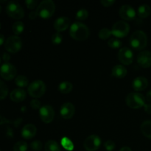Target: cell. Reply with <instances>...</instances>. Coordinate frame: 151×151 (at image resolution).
Masks as SVG:
<instances>
[{"label":"cell","instance_id":"cell-1","mask_svg":"<svg viewBox=\"0 0 151 151\" xmlns=\"http://www.w3.org/2000/svg\"><path fill=\"white\" fill-rule=\"evenodd\" d=\"M69 34L73 39L78 41H83L89 37L90 32L86 24L81 22H75L71 25Z\"/></svg>","mask_w":151,"mask_h":151},{"label":"cell","instance_id":"cell-2","mask_svg":"<svg viewBox=\"0 0 151 151\" xmlns=\"http://www.w3.org/2000/svg\"><path fill=\"white\" fill-rule=\"evenodd\" d=\"M55 4L52 0H44L38 4L36 12L39 17L44 19H50L54 14Z\"/></svg>","mask_w":151,"mask_h":151},{"label":"cell","instance_id":"cell-3","mask_svg":"<svg viewBox=\"0 0 151 151\" xmlns=\"http://www.w3.org/2000/svg\"><path fill=\"white\" fill-rule=\"evenodd\" d=\"M130 44L131 47L137 50H142L147 47V36L145 32L137 30L132 34L130 38Z\"/></svg>","mask_w":151,"mask_h":151},{"label":"cell","instance_id":"cell-4","mask_svg":"<svg viewBox=\"0 0 151 151\" xmlns=\"http://www.w3.org/2000/svg\"><path fill=\"white\" fill-rule=\"evenodd\" d=\"M126 104L129 108L138 109L143 107L145 105V98L142 94L139 93H130L126 97Z\"/></svg>","mask_w":151,"mask_h":151},{"label":"cell","instance_id":"cell-5","mask_svg":"<svg viewBox=\"0 0 151 151\" xmlns=\"http://www.w3.org/2000/svg\"><path fill=\"white\" fill-rule=\"evenodd\" d=\"M47 87L42 81H35L31 83L27 88L29 96L34 98H39L42 97L45 93Z\"/></svg>","mask_w":151,"mask_h":151},{"label":"cell","instance_id":"cell-6","mask_svg":"<svg viewBox=\"0 0 151 151\" xmlns=\"http://www.w3.org/2000/svg\"><path fill=\"white\" fill-rule=\"evenodd\" d=\"M6 12L10 18L14 19H22L24 16L23 7L16 1H10L6 7Z\"/></svg>","mask_w":151,"mask_h":151},{"label":"cell","instance_id":"cell-7","mask_svg":"<svg viewBox=\"0 0 151 151\" xmlns=\"http://www.w3.org/2000/svg\"><path fill=\"white\" fill-rule=\"evenodd\" d=\"M22 47V41L20 37L17 35H12L9 37L5 41V50L10 53H17L20 51Z\"/></svg>","mask_w":151,"mask_h":151},{"label":"cell","instance_id":"cell-8","mask_svg":"<svg viewBox=\"0 0 151 151\" xmlns=\"http://www.w3.org/2000/svg\"><path fill=\"white\" fill-rule=\"evenodd\" d=\"M130 26L124 21H119L113 25L111 29L112 35L117 38H124L129 33Z\"/></svg>","mask_w":151,"mask_h":151},{"label":"cell","instance_id":"cell-9","mask_svg":"<svg viewBox=\"0 0 151 151\" xmlns=\"http://www.w3.org/2000/svg\"><path fill=\"white\" fill-rule=\"evenodd\" d=\"M16 67L10 63H4L0 67V76L6 81H11L16 76Z\"/></svg>","mask_w":151,"mask_h":151},{"label":"cell","instance_id":"cell-10","mask_svg":"<svg viewBox=\"0 0 151 151\" xmlns=\"http://www.w3.org/2000/svg\"><path fill=\"white\" fill-rule=\"evenodd\" d=\"M39 115L41 120L46 124L52 122L55 116V111L53 108L50 105H45L41 106L39 109Z\"/></svg>","mask_w":151,"mask_h":151},{"label":"cell","instance_id":"cell-11","mask_svg":"<svg viewBox=\"0 0 151 151\" xmlns=\"http://www.w3.org/2000/svg\"><path fill=\"white\" fill-rule=\"evenodd\" d=\"M101 145V139L97 135H91L87 137L83 142V147L87 151H95Z\"/></svg>","mask_w":151,"mask_h":151},{"label":"cell","instance_id":"cell-12","mask_svg":"<svg viewBox=\"0 0 151 151\" xmlns=\"http://www.w3.org/2000/svg\"><path fill=\"white\" fill-rule=\"evenodd\" d=\"M118 59L123 65H130L134 61L133 52L128 47H122L117 54Z\"/></svg>","mask_w":151,"mask_h":151},{"label":"cell","instance_id":"cell-13","mask_svg":"<svg viewBox=\"0 0 151 151\" xmlns=\"http://www.w3.org/2000/svg\"><path fill=\"white\" fill-rule=\"evenodd\" d=\"M119 16L123 20L132 21L136 18V11L131 5L124 4L119 10Z\"/></svg>","mask_w":151,"mask_h":151},{"label":"cell","instance_id":"cell-14","mask_svg":"<svg viewBox=\"0 0 151 151\" xmlns=\"http://www.w3.org/2000/svg\"><path fill=\"white\" fill-rule=\"evenodd\" d=\"M137 63L141 67L149 68L151 66V52L145 50L137 56Z\"/></svg>","mask_w":151,"mask_h":151},{"label":"cell","instance_id":"cell-15","mask_svg":"<svg viewBox=\"0 0 151 151\" xmlns=\"http://www.w3.org/2000/svg\"><path fill=\"white\" fill-rule=\"evenodd\" d=\"M75 113V108L71 103H66L62 105L60 110V116L65 119H72Z\"/></svg>","mask_w":151,"mask_h":151},{"label":"cell","instance_id":"cell-16","mask_svg":"<svg viewBox=\"0 0 151 151\" xmlns=\"http://www.w3.org/2000/svg\"><path fill=\"white\" fill-rule=\"evenodd\" d=\"M70 19L69 18L66 16H61L55 21L53 27L57 32H60L67 29L70 26Z\"/></svg>","mask_w":151,"mask_h":151},{"label":"cell","instance_id":"cell-17","mask_svg":"<svg viewBox=\"0 0 151 151\" xmlns=\"http://www.w3.org/2000/svg\"><path fill=\"white\" fill-rule=\"evenodd\" d=\"M133 88L136 91H144L145 88H147L148 86V81L146 78L142 76H139L136 78L133 81Z\"/></svg>","mask_w":151,"mask_h":151},{"label":"cell","instance_id":"cell-18","mask_svg":"<svg viewBox=\"0 0 151 151\" xmlns=\"http://www.w3.org/2000/svg\"><path fill=\"white\" fill-rule=\"evenodd\" d=\"M37 132L36 127L32 124H27L22 130V136L26 139H30L33 138Z\"/></svg>","mask_w":151,"mask_h":151},{"label":"cell","instance_id":"cell-19","mask_svg":"<svg viewBox=\"0 0 151 151\" xmlns=\"http://www.w3.org/2000/svg\"><path fill=\"white\" fill-rule=\"evenodd\" d=\"M27 93L22 88H16L10 94V100L16 103L22 102L26 99Z\"/></svg>","mask_w":151,"mask_h":151},{"label":"cell","instance_id":"cell-20","mask_svg":"<svg viewBox=\"0 0 151 151\" xmlns=\"http://www.w3.org/2000/svg\"><path fill=\"white\" fill-rule=\"evenodd\" d=\"M127 69L122 65H116L114 66L111 71V75L114 78H123L127 75Z\"/></svg>","mask_w":151,"mask_h":151},{"label":"cell","instance_id":"cell-21","mask_svg":"<svg viewBox=\"0 0 151 151\" xmlns=\"http://www.w3.org/2000/svg\"><path fill=\"white\" fill-rule=\"evenodd\" d=\"M151 13V8L147 4H142L138 8V16L142 19H145L148 17Z\"/></svg>","mask_w":151,"mask_h":151},{"label":"cell","instance_id":"cell-22","mask_svg":"<svg viewBox=\"0 0 151 151\" xmlns=\"http://www.w3.org/2000/svg\"><path fill=\"white\" fill-rule=\"evenodd\" d=\"M140 129L145 137L151 139V120L143 122L140 127Z\"/></svg>","mask_w":151,"mask_h":151},{"label":"cell","instance_id":"cell-23","mask_svg":"<svg viewBox=\"0 0 151 151\" xmlns=\"http://www.w3.org/2000/svg\"><path fill=\"white\" fill-rule=\"evenodd\" d=\"M73 88V86L69 81H63L58 85V91L63 94H69Z\"/></svg>","mask_w":151,"mask_h":151},{"label":"cell","instance_id":"cell-24","mask_svg":"<svg viewBox=\"0 0 151 151\" xmlns=\"http://www.w3.org/2000/svg\"><path fill=\"white\" fill-rule=\"evenodd\" d=\"M45 151H60V148L57 142L55 140H49L44 145Z\"/></svg>","mask_w":151,"mask_h":151},{"label":"cell","instance_id":"cell-25","mask_svg":"<svg viewBox=\"0 0 151 151\" xmlns=\"http://www.w3.org/2000/svg\"><path fill=\"white\" fill-rule=\"evenodd\" d=\"M15 83H16V85L20 88H24L28 86L29 81L27 77L24 76V75H19L15 79Z\"/></svg>","mask_w":151,"mask_h":151},{"label":"cell","instance_id":"cell-26","mask_svg":"<svg viewBox=\"0 0 151 151\" xmlns=\"http://www.w3.org/2000/svg\"><path fill=\"white\" fill-rule=\"evenodd\" d=\"M13 33L16 35H19L22 33L24 29V25L22 22H16L12 26Z\"/></svg>","mask_w":151,"mask_h":151},{"label":"cell","instance_id":"cell-27","mask_svg":"<svg viewBox=\"0 0 151 151\" xmlns=\"http://www.w3.org/2000/svg\"><path fill=\"white\" fill-rule=\"evenodd\" d=\"M61 145L64 149H66L68 151H72L74 150V144L70 139L68 137H63L61 139Z\"/></svg>","mask_w":151,"mask_h":151},{"label":"cell","instance_id":"cell-28","mask_svg":"<svg viewBox=\"0 0 151 151\" xmlns=\"http://www.w3.org/2000/svg\"><path fill=\"white\" fill-rule=\"evenodd\" d=\"M8 94V88L7 85L0 80V100H4Z\"/></svg>","mask_w":151,"mask_h":151},{"label":"cell","instance_id":"cell-29","mask_svg":"<svg viewBox=\"0 0 151 151\" xmlns=\"http://www.w3.org/2000/svg\"><path fill=\"white\" fill-rule=\"evenodd\" d=\"M111 30H110L108 28H103L100 29L98 32V36L100 39L106 40L111 35Z\"/></svg>","mask_w":151,"mask_h":151},{"label":"cell","instance_id":"cell-30","mask_svg":"<svg viewBox=\"0 0 151 151\" xmlns=\"http://www.w3.org/2000/svg\"><path fill=\"white\" fill-rule=\"evenodd\" d=\"M122 41L118 38H111L108 41V45L110 48L119 49L122 47Z\"/></svg>","mask_w":151,"mask_h":151},{"label":"cell","instance_id":"cell-31","mask_svg":"<svg viewBox=\"0 0 151 151\" xmlns=\"http://www.w3.org/2000/svg\"><path fill=\"white\" fill-rule=\"evenodd\" d=\"M28 145L27 142L24 141H19L13 146V151H27Z\"/></svg>","mask_w":151,"mask_h":151},{"label":"cell","instance_id":"cell-32","mask_svg":"<svg viewBox=\"0 0 151 151\" xmlns=\"http://www.w3.org/2000/svg\"><path fill=\"white\" fill-rule=\"evenodd\" d=\"M88 13L86 9H81L76 13V19L80 21H84L88 18Z\"/></svg>","mask_w":151,"mask_h":151},{"label":"cell","instance_id":"cell-33","mask_svg":"<svg viewBox=\"0 0 151 151\" xmlns=\"http://www.w3.org/2000/svg\"><path fill=\"white\" fill-rule=\"evenodd\" d=\"M51 40L52 44H55V45H58L63 41V36H62V35L60 32H56V33L53 34Z\"/></svg>","mask_w":151,"mask_h":151},{"label":"cell","instance_id":"cell-34","mask_svg":"<svg viewBox=\"0 0 151 151\" xmlns=\"http://www.w3.org/2000/svg\"><path fill=\"white\" fill-rule=\"evenodd\" d=\"M30 147L32 150L35 151L41 150L43 147L42 142H41V141H39V140H35V141L32 142L31 143Z\"/></svg>","mask_w":151,"mask_h":151},{"label":"cell","instance_id":"cell-35","mask_svg":"<svg viewBox=\"0 0 151 151\" xmlns=\"http://www.w3.org/2000/svg\"><path fill=\"white\" fill-rule=\"evenodd\" d=\"M25 4H26V6L27 7V8L30 9V10H33L35 7H38V1L36 0H27L25 1Z\"/></svg>","mask_w":151,"mask_h":151},{"label":"cell","instance_id":"cell-36","mask_svg":"<svg viewBox=\"0 0 151 151\" xmlns=\"http://www.w3.org/2000/svg\"><path fill=\"white\" fill-rule=\"evenodd\" d=\"M104 147L106 148V150L108 151H113L115 149V147H116V145L111 140H109V141L106 142L104 144Z\"/></svg>","mask_w":151,"mask_h":151},{"label":"cell","instance_id":"cell-37","mask_svg":"<svg viewBox=\"0 0 151 151\" xmlns=\"http://www.w3.org/2000/svg\"><path fill=\"white\" fill-rule=\"evenodd\" d=\"M30 106L34 109H41V103L38 100H32L30 102Z\"/></svg>","mask_w":151,"mask_h":151},{"label":"cell","instance_id":"cell-38","mask_svg":"<svg viewBox=\"0 0 151 151\" xmlns=\"http://www.w3.org/2000/svg\"><path fill=\"white\" fill-rule=\"evenodd\" d=\"M100 2L104 7H111L114 4L115 1L114 0H102Z\"/></svg>","mask_w":151,"mask_h":151},{"label":"cell","instance_id":"cell-39","mask_svg":"<svg viewBox=\"0 0 151 151\" xmlns=\"http://www.w3.org/2000/svg\"><path fill=\"white\" fill-rule=\"evenodd\" d=\"M38 13H37L36 10H35V11H32L29 13V18L30 19H35L37 17H38Z\"/></svg>","mask_w":151,"mask_h":151},{"label":"cell","instance_id":"cell-40","mask_svg":"<svg viewBox=\"0 0 151 151\" xmlns=\"http://www.w3.org/2000/svg\"><path fill=\"white\" fill-rule=\"evenodd\" d=\"M145 111L148 114H151V104H145L144 106Z\"/></svg>","mask_w":151,"mask_h":151},{"label":"cell","instance_id":"cell-41","mask_svg":"<svg viewBox=\"0 0 151 151\" xmlns=\"http://www.w3.org/2000/svg\"><path fill=\"white\" fill-rule=\"evenodd\" d=\"M146 100L147 102L151 103V90L147 93V95H146Z\"/></svg>","mask_w":151,"mask_h":151},{"label":"cell","instance_id":"cell-42","mask_svg":"<svg viewBox=\"0 0 151 151\" xmlns=\"http://www.w3.org/2000/svg\"><path fill=\"white\" fill-rule=\"evenodd\" d=\"M3 59H4V61H7V60H9V59H10V55H9L7 53H4V54L3 55Z\"/></svg>","mask_w":151,"mask_h":151},{"label":"cell","instance_id":"cell-43","mask_svg":"<svg viewBox=\"0 0 151 151\" xmlns=\"http://www.w3.org/2000/svg\"><path fill=\"white\" fill-rule=\"evenodd\" d=\"M4 41V37L2 34H0V46L2 45Z\"/></svg>","mask_w":151,"mask_h":151},{"label":"cell","instance_id":"cell-44","mask_svg":"<svg viewBox=\"0 0 151 151\" xmlns=\"http://www.w3.org/2000/svg\"><path fill=\"white\" fill-rule=\"evenodd\" d=\"M119 151H132L129 147H123L119 150Z\"/></svg>","mask_w":151,"mask_h":151},{"label":"cell","instance_id":"cell-45","mask_svg":"<svg viewBox=\"0 0 151 151\" xmlns=\"http://www.w3.org/2000/svg\"><path fill=\"white\" fill-rule=\"evenodd\" d=\"M1 5H0V13H1Z\"/></svg>","mask_w":151,"mask_h":151},{"label":"cell","instance_id":"cell-46","mask_svg":"<svg viewBox=\"0 0 151 151\" xmlns=\"http://www.w3.org/2000/svg\"><path fill=\"white\" fill-rule=\"evenodd\" d=\"M0 29H1V23H0Z\"/></svg>","mask_w":151,"mask_h":151},{"label":"cell","instance_id":"cell-47","mask_svg":"<svg viewBox=\"0 0 151 151\" xmlns=\"http://www.w3.org/2000/svg\"><path fill=\"white\" fill-rule=\"evenodd\" d=\"M0 63H1V59H0Z\"/></svg>","mask_w":151,"mask_h":151},{"label":"cell","instance_id":"cell-48","mask_svg":"<svg viewBox=\"0 0 151 151\" xmlns=\"http://www.w3.org/2000/svg\"><path fill=\"white\" fill-rule=\"evenodd\" d=\"M0 151H1V150H0Z\"/></svg>","mask_w":151,"mask_h":151}]
</instances>
